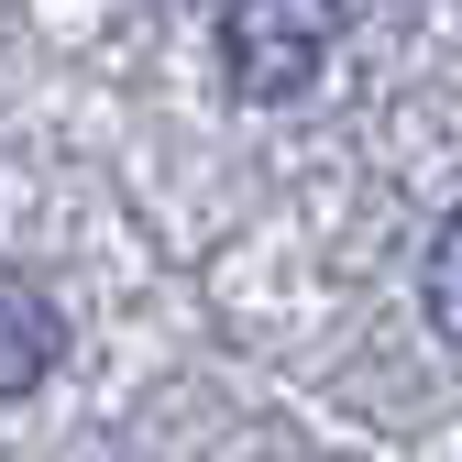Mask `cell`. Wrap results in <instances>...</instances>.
I'll return each mask as SVG.
<instances>
[{
	"instance_id": "6da1fadb",
	"label": "cell",
	"mask_w": 462,
	"mask_h": 462,
	"mask_svg": "<svg viewBox=\"0 0 462 462\" xmlns=\"http://www.w3.org/2000/svg\"><path fill=\"white\" fill-rule=\"evenodd\" d=\"M330 33H341V0H220V55L243 99H298L330 67Z\"/></svg>"
},
{
	"instance_id": "7a4b0ae2",
	"label": "cell",
	"mask_w": 462,
	"mask_h": 462,
	"mask_svg": "<svg viewBox=\"0 0 462 462\" xmlns=\"http://www.w3.org/2000/svg\"><path fill=\"white\" fill-rule=\"evenodd\" d=\"M55 341H67V330H55V298L33 275H0V408L55 374Z\"/></svg>"
},
{
	"instance_id": "3957f363",
	"label": "cell",
	"mask_w": 462,
	"mask_h": 462,
	"mask_svg": "<svg viewBox=\"0 0 462 462\" xmlns=\"http://www.w3.org/2000/svg\"><path fill=\"white\" fill-rule=\"evenodd\" d=\"M419 309H430V330H440V341H462V209L430 231V264H419Z\"/></svg>"
}]
</instances>
